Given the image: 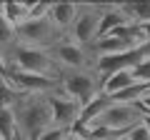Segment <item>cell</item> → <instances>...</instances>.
<instances>
[{"mask_svg":"<svg viewBox=\"0 0 150 140\" xmlns=\"http://www.w3.org/2000/svg\"><path fill=\"white\" fill-rule=\"evenodd\" d=\"M65 140H83V138H78L75 133H68V138H65Z\"/></svg>","mask_w":150,"mask_h":140,"instance_id":"obj_18","label":"cell"},{"mask_svg":"<svg viewBox=\"0 0 150 140\" xmlns=\"http://www.w3.org/2000/svg\"><path fill=\"white\" fill-rule=\"evenodd\" d=\"M0 138L3 140H20L18 138V125L13 118V110H0Z\"/></svg>","mask_w":150,"mask_h":140,"instance_id":"obj_12","label":"cell"},{"mask_svg":"<svg viewBox=\"0 0 150 140\" xmlns=\"http://www.w3.org/2000/svg\"><path fill=\"white\" fill-rule=\"evenodd\" d=\"M68 133H70V130H63V128H55V125H50V128L45 130V133L40 135L38 140H65V138H68Z\"/></svg>","mask_w":150,"mask_h":140,"instance_id":"obj_15","label":"cell"},{"mask_svg":"<svg viewBox=\"0 0 150 140\" xmlns=\"http://www.w3.org/2000/svg\"><path fill=\"white\" fill-rule=\"evenodd\" d=\"M18 100V93L13 90L8 83H0V110H8L13 108V103Z\"/></svg>","mask_w":150,"mask_h":140,"instance_id":"obj_14","label":"cell"},{"mask_svg":"<svg viewBox=\"0 0 150 140\" xmlns=\"http://www.w3.org/2000/svg\"><path fill=\"white\" fill-rule=\"evenodd\" d=\"M63 30L50 20V15L45 18H28L23 25H18V43L30 45V48H40V50H53L60 40H65Z\"/></svg>","mask_w":150,"mask_h":140,"instance_id":"obj_3","label":"cell"},{"mask_svg":"<svg viewBox=\"0 0 150 140\" xmlns=\"http://www.w3.org/2000/svg\"><path fill=\"white\" fill-rule=\"evenodd\" d=\"M48 103H50V113H53V125L55 128L73 130L75 125L80 123L83 105L78 100H73L70 95H65V93L60 90V85L48 93Z\"/></svg>","mask_w":150,"mask_h":140,"instance_id":"obj_7","label":"cell"},{"mask_svg":"<svg viewBox=\"0 0 150 140\" xmlns=\"http://www.w3.org/2000/svg\"><path fill=\"white\" fill-rule=\"evenodd\" d=\"M78 13H80V5H78V3H53V5H50V20H53L65 35H70L75 20H78Z\"/></svg>","mask_w":150,"mask_h":140,"instance_id":"obj_8","label":"cell"},{"mask_svg":"<svg viewBox=\"0 0 150 140\" xmlns=\"http://www.w3.org/2000/svg\"><path fill=\"white\" fill-rule=\"evenodd\" d=\"M0 140H3V138H0Z\"/></svg>","mask_w":150,"mask_h":140,"instance_id":"obj_20","label":"cell"},{"mask_svg":"<svg viewBox=\"0 0 150 140\" xmlns=\"http://www.w3.org/2000/svg\"><path fill=\"white\" fill-rule=\"evenodd\" d=\"M120 8L133 23H150V3H120Z\"/></svg>","mask_w":150,"mask_h":140,"instance_id":"obj_11","label":"cell"},{"mask_svg":"<svg viewBox=\"0 0 150 140\" xmlns=\"http://www.w3.org/2000/svg\"><path fill=\"white\" fill-rule=\"evenodd\" d=\"M5 70H8V65H5V58H3V50H0V75L5 78Z\"/></svg>","mask_w":150,"mask_h":140,"instance_id":"obj_17","label":"cell"},{"mask_svg":"<svg viewBox=\"0 0 150 140\" xmlns=\"http://www.w3.org/2000/svg\"><path fill=\"white\" fill-rule=\"evenodd\" d=\"M112 140H128V135H120V138H112Z\"/></svg>","mask_w":150,"mask_h":140,"instance_id":"obj_19","label":"cell"},{"mask_svg":"<svg viewBox=\"0 0 150 140\" xmlns=\"http://www.w3.org/2000/svg\"><path fill=\"white\" fill-rule=\"evenodd\" d=\"M0 8H3V3H0ZM15 40H18V28L10 25L0 13V50H8Z\"/></svg>","mask_w":150,"mask_h":140,"instance_id":"obj_13","label":"cell"},{"mask_svg":"<svg viewBox=\"0 0 150 140\" xmlns=\"http://www.w3.org/2000/svg\"><path fill=\"white\" fill-rule=\"evenodd\" d=\"M58 85L65 95H70L80 105L90 103L98 93H103L100 75H98L95 70H63L60 78H58Z\"/></svg>","mask_w":150,"mask_h":140,"instance_id":"obj_4","label":"cell"},{"mask_svg":"<svg viewBox=\"0 0 150 140\" xmlns=\"http://www.w3.org/2000/svg\"><path fill=\"white\" fill-rule=\"evenodd\" d=\"M112 105V98L110 95H105V93H98L95 98H93L90 103H85L83 105V113H80V123L83 125H93V123H98V120L105 115V110Z\"/></svg>","mask_w":150,"mask_h":140,"instance_id":"obj_9","label":"cell"},{"mask_svg":"<svg viewBox=\"0 0 150 140\" xmlns=\"http://www.w3.org/2000/svg\"><path fill=\"white\" fill-rule=\"evenodd\" d=\"M143 113L138 110V105H125V103H112L110 108L105 110V115H103L98 123L93 125H100V128L110 130L112 135H128L133 128H138V125H143Z\"/></svg>","mask_w":150,"mask_h":140,"instance_id":"obj_5","label":"cell"},{"mask_svg":"<svg viewBox=\"0 0 150 140\" xmlns=\"http://www.w3.org/2000/svg\"><path fill=\"white\" fill-rule=\"evenodd\" d=\"M3 58L5 65L13 70H23V73H33V75H45L58 80L60 78V65L55 63L53 53L50 50H40V48H30V45L23 43H13L8 50H3Z\"/></svg>","mask_w":150,"mask_h":140,"instance_id":"obj_2","label":"cell"},{"mask_svg":"<svg viewBox=\"0 0 150 140\" xmlns=\"http://www.w3.org/2000/svg\"><path fill=\"white\" fill-rule=\"evenodd\" d=\"M108 5H80L78 20H75L73 30H70V40L83 48H90L98 38H100V18Z\"/></svg>","mask_w":150,"mask_h":140,"instance_id":"obj_6","label":"cell"},{"mask_svg":"<svg viewBox=\"0 0 150 140\" xmlns=\"http://www.w3.org/2000/svg\"><path fill=\"white\" fill-rule=\"evenodd\" d=\"M128 140H150V130H148V125H138V128H133L128 133Z\"/></svg>","mask_w":150,"mask_h":140,"instance_id":"obj_16","label":"cell"},{"mask_svg":"<svg viewBox=\"0 0 150 140\" xmlns=\"http://www.w3.org/2000/svg\"><path fill=\"white\" fill-rule=\"evenodd\" d=\"M13 118L18 125V138L20 140H38L45 130L53 125L48 93H33V95H18L13 103Z\"/></svg>","mask_w":150,"mask_h":140,"instance_id":"obj_1","label":"cell"},{"mask_svg":"<svg viewBox=\"0 0 150 140\" xmlns=\"http://www.w3.org/2000/svg\"><path fill=\"white\" fill-rule=\"evenodd\" d=\"M0 13H3V18H5L10 25H23V23L30 18V5L28 3H3V8H0Z\"/></svg>","mask_w":150,"mask_h":140,"instance_id":"obj_10","label":"cell"}]
</instances>
